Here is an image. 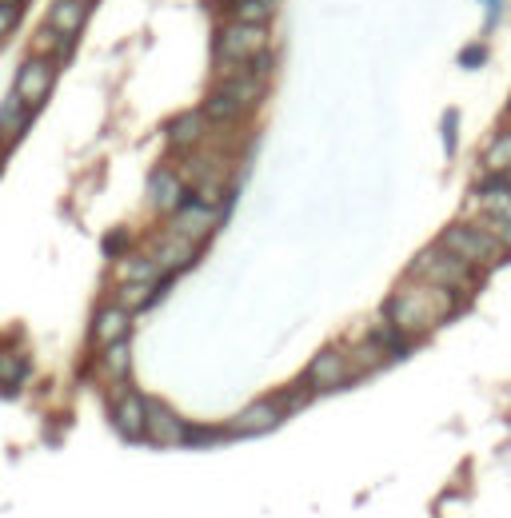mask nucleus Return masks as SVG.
Wrapping results in <instances>:
<instances>
[{"label": "nucleus", "instance_id": "obj_25", "mask_svg": "<svg viewBox=\"0 0 511 518\" xmlns=\"http://www.w3.org/2000/svg\"><path fill=\"white\" fill-rule=\"evenodd\" d=\"M64 48H68V36L56 32L52 24H44V28L36 32V56H44V52H64Z\"/></svg>", "mask_w": 511, "mask_h": 518}, {"label": "nucleus", "instance_id": "obj_7", "mask_svg": "<svg viewBox=\"0 0 511 518\" xmlns=\"http://www.w3.org/2000/svg\"><path fill=\"white\" fill-rule=\"evenodd\" d=\"M288 411H292V407H288V399H284V395H276V399H264V403L244 407V411L228 423V431H236V435H264V431H272Z\"/></svg>", "mask_w": 511, "mask_h": 518}, {"label": "nucleus", "instance_id": "obj_19", "mask_svg": "<svg viewBox=\"0 0 511 518\" xmlns=\"http://www.w3.org/2000/svg\"><path fill=\"white\" fill-rule=\"evenodd\" d=\"M200 136H204V116H200V112H184V116L172 120V128H168V140H172L176 148H192Z\"/></svg>", "mask_w": 511, "mask_h": 518}, {"label": "nucleus", "instance_id": "obj_27", "mask_svg": "<svg viewBox=\"0 0 511 518\" xmlns=\"http://www.w3.org/2000/svg\"><path fill=\"white\" fill-rule=\"evenodd\" d=\"M0 4H20V0H0Z\"/></svg>", "mask_w": 511, "mask_h": 518}, {"label": "nucleus", "instance_id": "obj_26", "mask_svg": "<svg viewBox=\"0 0 511 518\" xmlns=\"http://www.w3.org/2000/svg\"><path fill=\"white\" fill-rule=\"evenodd\" d=\"M16 16H20V8H16V4H0V36L16 24Z\"/></svg>", "mask_w": 511, "mask_h": 518}, {"label": "nucleus", "instance_id": "obj_2", "mask_svg": "<svg viewBox=\"0 0 511 518\" xmlns=\"http://www.w3.org/2000/svg\"><path fill=\"white\" fill-rule=\"evenodd\" d=\"M412 275H416L420 283H440V287L456 291L460 299L476 291V267H468L464 259L452 256L448 248H428V252H420L416 263H412Z\"/></svg>", "mask_w": 511, "mask_h": 518}, {"label": "nucleus", "instance_id": "obj_18", "mask_svg": "<svg viewBox=\"0 0 511 518\" xmlns=\"http://www.w3.org/2000/svg\"><path fill=\"white\" fill-rule=\"evenodd\" d=\"M276 4H280V0H232L228 12H232V20H240V24H268V20L276 16Z\"/></svg>", "mask_w": 511, "mask_h": 518}, {"label": "nucleus", "instance_id": "obj_22", "mask_svg": "<svg viewBox=\"0 0 511 518\" xmlns=\"http://www.w3.org/2000/svg\"><path fill=\"white\" fill-rule=\"evenodd\" d=\"M204 116L208 120H216V124H228V120H240L244 116V108L232 100V96H224V92H216L212 100H208V108H204Z\"/></svg>", "mask_w": 511, "mask_h": 518}, {"label": "nucleus", "instance_id": "obj_9", "mask_svg": "<svg viewBox=\"0 0 511 518\" xmlns=\"http://www.w3.org/2000/svg\"><path fill=\"white\" fill-rule=\"evenodd\" d=\"M212 228H216V208L212 204H200V200L180 204L176 216H172V232L184 236V240H192V244H200Z\"/></svg>", "mask_w": 511, "mask_h": 518}, {"label": "nucleus", "instance_id": "obj_4", "mask_svg": "<svg viewBox=\"0 0 511 518\" xmlns=\"http://www.w3.org/2000/svg\"><path fill=\"white\" fill-rule=\"evenodd\" d=\"M264 48H268V24H240V20H232L220 32V40H216V56H220V64L228 72L252 64L256 56H264Z\"/></svg>", "mask_w": 511, "mask_h": 518}, {"label": "nucleus", "instance_id": "obj_20", "mask_svg": "<svg viewBox=\"0 0 511 518\" xmlns=\"http://www.w3.org/2000/svg\"><path fill=\"white\" fill-rule=\"evenodd\" d=\"M164 271L156 267V259L152 256H128L120 263V279L124 283H156Z\"/></svg>", "mask_w": 511, "mask_h": 518}, {"label": "nucleus", "instance_id": "obj_15", "mask_svg": "<svg viewBox=\"0 0 511 518\" xmlns=\"http://www.w3.org/2000/svg\"><path fill=\"white\" fill-rule=\"evenodd\" d=\"M84 16H88V0H56L52 12H48V24H52L56 32L72 36V32H80Z\"/></svg>", "mask_w": 511, "mask_h": 518}, {"label": "nucleus", "instance_id": "obj_10", "mask_svg": "<svg viewBox=\"0 0 511 518\" xmlns=\"http://www.w3.org/2000/svg\"><path fill=\"white\" fill-rule=\"evenodd\" d=\"M144 415H148V399L136 391H120L112 403V427L124 439H140L144 435Z\"/></svg>", "mask_w": 511, "mask_h": 518}, {"label": "nucleus", "instance_id": "obj_23", "mask_svg": "<svg viewBox=\"0 0 511 518\" xmlns=\"http://www.w3.org/2000/svg\"><path fill=\"white\" fill-rule=\"evenodd\" d=\"M152 295H156V283H124L120 287V307H128V311L132 307H144Z\"/></svg>", "mask_w": 511, "mask_h": 518}, {"label": "nucleus", "instance_id": "obj_5", "mask_svg": "<svg viewBox=\"0 0 511 518\" xmlns=\"http://www.w3.org/2000/svg\"><path fill=\"white\" fill-rule=\"evenodd\" d=\"M352 379H356V367H352V359H348L344 351H320V355L312 359L308 375H304V383H308L312 391H340V387H348Z\"/></svg>", "mask_w": 511, "mask_h": 518}, {"label": "nucleus", "instance_id": "obj_1", "mask_svg": "<svg viewBox=\"0 0 511 518\" xmlns=\"http://www.w3.org/2000/svg\"><path fill=\"white\" fill-rule=\"evenodd\" d=\"M456 303H460L456 291H448V287H440V283H420V279H416V287H400V291L388 299L384 319H388L396 331H404L408 339H420V335H428L436 323H444V319L456 311Z\"/></svg>", "mask_w": 511, "mask_h": 518}, {"label": "nucleus", "instance_id": "obj_16", "mask_svg": "<svg viewBox=\"0 0 511 518\" xmlns=\"http://www.w3.org/2000/svg\"><path fill=\"white\" fill-rule=\"evenodd\" d=\"M28 379V359L16 351H0V395H16Z\"/></svg>", "mask_w": 511, "mask_h": 518}, {"label": "nucleus", "instance_id": "obj_3", "mask_svg": "<svg viewBox=\"0 0 511 518\" xmlns=\"http://www.w3.org/2000/svg\"><path fill=\"white\" fill-rule=\"evenodd\" d=\"M440 248H448L452 256H460L468 267H476V271H488V267H496V263H504L508 256V248L500 244V240H492L484 228H476V224H456V228H448L444 236H440Z\"/></svg>", "mask_w": 511, "mask_h": 518}, {"label": "nucleus", "instance_id": "obj_11", "mask_svg": "<svg viewBox=\"0 0 511 518\" xmlns=\"http://www.w3.org/2000/svg\"><path fill=\"white\" fill-rule=\"evenodd\" d=\"M128 327H132V315H128V307H100L96 311V319H92V339L100 343V347H108V343H116V339H128Z\"/></svg>", "mask_w": 511, "mask_h": 518}, {"label": "nucleus", "instance_id": "obj_6", "mask_svg": "<svg viewBox=\"0 0 511 518\" xmlns=\"http://www.w3.org/2000/svg\"><path fill=\"white\" fill-rule=\"evenodd\" d=\"M144 435L156 443V447H180L188 439V423L168 407V403H156L148 399V415H144Z\"/></svg>", "mask_w": 511, "mask_h": 518}, {"label": "nucleus", "instance_id": "obj_17", "mask_svg": "<svg viewBox=\"0 0 511 518\" xmlns=\"http://www.w3.org/2000/svg\"><path fill=\"white\" fill-rule=\"evenodd\" d=\"M104 355H100V367H104V375L108 379H128V367H132V351H128V339H116V343H108V347H100Z\"/></svg>", "mask_w": 511, "mask_h": 518}, {"label": "nucleus", "instance_id": "obj_14", "mask_svg": "<svg viewBox=\"0 0 511 518\" xmlns=\"http://www.w3.org/2000/svg\"><path fill=\"white\" fill-rule=\"evenodd\" d=\"M28 112H32V108H28V104H24L16 92H12V96L0 104V144H12V140L24 132V124H28Z\"/></svg>", "mask_w": 511, "mask_h": 518}, {"label": "nucleus", "instance_id": "obj_13", "mask_svg": "<svg viewBox=\"0 0 511 518\" xmlns=\"http://www.w3.org/2000/svg\"><path fill=\"white\" fill-rule=\"evenodd\" d=\"M152 259H156L160 271H180V267H188L196 259V244L184 240V236H176V232H168V240L152 252Z\"/></svg>", "mask_w": 511, "mask_h": 518}, {"label": "nucleus", "instance_id": "obj_8", "mask_svg": "<svg viewBox=\"0 0 511 518\" xmlns=\"http://www.w3.org/2000/svg\"><path fill=\"white\" fill-rule=\"evenodd\" d=\"M52 76H56V68H52V60H44V56H32L24 68H20V76H16V96L28 104V108H36L44 96H48V88H52Z\"/></svg>", "mask_w": 511, "mask_h": 518}, {"label": "nucleus", "instance_id": "obj_24", "mask_svg": "<svg viewBox=\"0 0 511 518\" xmlns=\"http://www.w3.org/2000/svg\"><path fill=\"white\" fill-rule=\"evenodd\" d=\"M476 228H484L492 240H500L504 248L511 252V220H504V216H492V212H484L480 220H476Z\"/></svg>", "mask_w": 511, "mask_h": 518}, {"label": "nucleus", "instance_id": "obj_21", "mask_svg": "<svg viewBox=\"0 0 511 518\" xmlns=\"http://www.w3.org/2000/svg\"><path fill=\"white\" fill-rule=\"evenodd\" d=\"M484 168H488V176H511V132L508 136H500V140L488 148Z\"/></svg>", "mask_w": 511, "mask_h": 518}, {"label": "nucleus", "instance_id": "obj_12", "mask_svg": "<svg viewBox=\"0 0 511 518\" xmlns=\"http://www.w3.org/2000/svg\"><path fill=\"white\" fill-rule=\"evenodd\" d=\"M148 200L160 208V212H176L180 204H184V184H180V176L176 172H156L152 176V184H148Z\"/></svg>", "mask_w": 511, "mask_h": 518}]
</instances>
